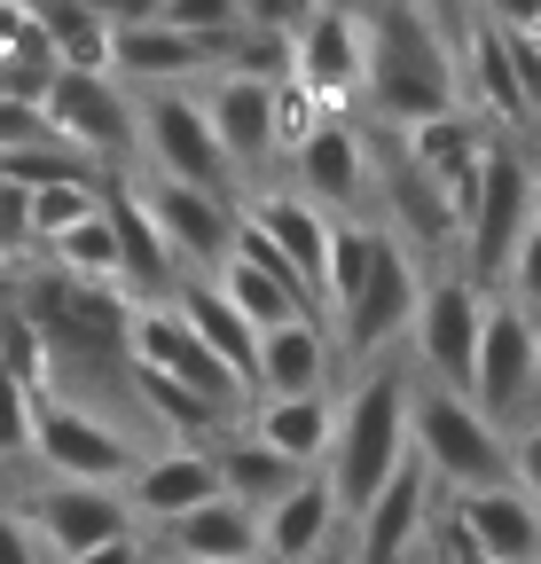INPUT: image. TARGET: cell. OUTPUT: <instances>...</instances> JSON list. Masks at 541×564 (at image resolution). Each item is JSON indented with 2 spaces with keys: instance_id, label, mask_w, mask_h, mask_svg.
Here are the masks:
<instances>
[{
  "instance_id": "6da1fadb",
  "label": "cell",
  "mask_w": 541,
  "mask_h": 564,
  "mask_svg": "<svg viewBox=\"0 0 541 564\" xmlns=\"http://www.w3.org/2000/svg\"><path fill=\"white\" fill-rule=\"evenodd\" d=\"M361 17V102L377 126H424L440 110H463L455 40L432 32L409 0H346Z\"/></svg>"
},
{
  "instance_id": "7a4b0ae2",
  "label": "cell",
  "mask_w": 541,
  "mask_h": 564,
  "mask_svg": "<svg viewBox=\"0 0 541 564\" xmlns=\"http://www.w3.org/2000/svg\"><path fill=\"white\" fill-rule=\"evenodd\" d=\"M409 384L416 377L400 361H369L354 377V392L337 400V432H329L322 478H329V494H337V510H346V518H361L385 494V478L409 463Z\"/></svg>"
},
{
  "instance_id": "3957f363",
  "label": "cell",
  "mask_w": 541,
  "mask_h": 564,
  "mask_svg": "<svg viewBox=\"0 0 541 564\" xmlns=\"http://www.w3.org/2000/svg\"><path fill=\"white\" fill-rule=\"evenodd\" d=\"M409 463L463 502L510 478V432L470 400V392H440V384H409Z\"/></svg>"
},
{
  "instance_id": "277c9868",
  "label": "cell",
  "mask_w": 541,
  "mask_h": 564,
  "mask_svg": "<svg viewBox=\"0 0 541 564\" xmlns=\"http://www.w3.org/2000/svg\"><path fill=\"white\" fill-rule=\"evenodd\" d=\"M32 463L63 486H126L133 463H142V440H133L118 415L47 384L40 408H32Z\"/></svg>"
},
{
  "instance_id": "5b68a950",
  "label": "cell",
  "mask_w": 541,
  "mask_h": 564,
  "mask_svg": "<svg viewBox=\"0 0 541 564\" xmlns=\"http://www.w3.org/2000/svg\"><path fill=\"white\" fill-rule=\"evenodd\" d=\"M533 212H541V158H526L518 141L495 133V150H487V165H479V196H470V212H463V243H455V251H470L463 274L479 282V291H495V282H502L518 236L533 228Z\"/></svg>"
},
{
  "instance_id": "8992f818",
  "label": "cell",
  "mask_w": 541,
  "mask_h": 564,
  "mask_svg": "<svg viewBox=\"0 0 541 564\" xmlns=\"http://www.w3.org/2000/svg\"><path fill=\"white\" fill-rule=\"evenodd\" d=\"M487 299L463 267L432 274L424 282V306H416V329H409V352H416V384H440V392H470V369H479V329H487Z\"/></svg>"
},
{
  "instance_id": "52a82bcc",
  "label": "cell",
  "mask_w": 541,
  "mask_h": 564,
  "mask_svg": "<svg viewBox=\"0 0 541 564\" xmlns=\"http://www.w3.org/2000/svg\"><path fill=\"white\" fill-rule=\"evenodd\" d=\"M416 306H424L416 243L392 236V220H385V243H377V267L361 282V299L337 314V352H354V361H392V345L416 329Z\"/></svg>"
},
{
  "instance_id": "ba28073f",
  "label": "cell",
  "mask_w": 541,
  "mask_h": 564,
  "mask_svg": "<svg viewBox=\"0 0 541 564\" xmlns=\"http://www.w3.org/2000/svg\"><path fill=\"white\" fill-rule=\"evenodd\" d=\"M126 369H133V377H165V384L196 392L220 423L251 408V400H244V384H236V377L213 361V352L188 337V322L173 314V299H165V306H133V314H126Z\"/></svg>"
},
{
  "instance_id": "9c48e42d",
  "label": "cell",
  "mask_w": 541,
  "mask_h": 564,
  "mask_svg": "<svg viewBox=\"0 0 541 564\" xmlns=\"http://www.w3.org/2000/svg\"><path fill=\"white\" fill-rule=\"evenodd\" d=\"M142 110V158L158 165V181H181V188H220V196H244L220 141H213V118H205V95L196 87H158V95H133Z\"/></svg>"
},
{
  "instance_id": "30bf717a",
  "label": "cell",
  "mask_w": 541,
  "mask_h": 564,
  "mask_svg": "<svg viewBox=\"0 0 541 564\" xmlns=\"http://www.w3.org/2000/svg\"><path fill=\"white\" fill-rule=\"evenodd\" d=\"M47 118L95 165H133L142 158V110H133V87H118L110 70H63L47 87Z\"/></svg>"
},
{
  "instance_id": "8fae6325",
  "label": "cell",
  "mask_w": 541,
  "mask_h": 564,
  "mask_svg": "<svg viewBox=\"0 0 541 564\" xmlns=\"http://www.w3.org/2000/svg\"><path fill=\"white\" fill-rule=\"evenodd\" d=\"M133 196L150 204V220H158V236H165V251H173L181 274H205V282L220 274V259L236 243V196L181 188V181H133Z\"/></svg>"
},
{
  "instance_id": "7c38bea8",
  "label": "cell",
  "mask_w": 541,
  "mask_h": 564,
  "mask_svg": "<svg viewBox=\"0 0 541 564\" xmlns=\"http://www.w3.org/2000/svg\"><path fill=\"white\" fill-rule=\"evenodd\" d=\"M291 173H299V196L322 204L329 220H369V188H377V158H369V133L354 118H322L299 150H291Z\"/></svg>"
},
{
  "instance_id": "4fadbf2b",
  "label": "cell",
  "mask_w": 541,
  "mask_h": 564,
  "mask_svg": "<svg viewBox=\"0 0 541 564\" xmlns=\"http://www.w3.org/2000/svg\"><path fill=\"white\" fill-rule=\"evenodd\" d=\"M541 392V337L533 314H518L510 299H487V329H479V369H470V400H479L502 432L526 415V400Z\"/></svg>"
},
{
  "instance_id": "5bb4252c",
  "label": "cell",
  "mask_w": 541,
  "mask_h": 564,
  "mask_svg": "<svg viewBox=\"0 0 541 564\" xmlns=\"http://www.w3.org/2000/svg\"><path fill=\"white\" fill-rule=\"evenodd\" d=\"M24 525L40 533L47 564H72V556H87V549H102L118 533H142L118 486H63V478H47L24 502Z\"/></svg>"
},
{
  "instance_id": "9a60e30c",
  "label": "cell",
  "mask_w": 541,
  "mask_h": 564,
  "mask_svg": "<svg viewBox=\"0 0 541 564\" xmlns=\"http://www.w3.org/2000/svg\"><path fill=\"white\" fill-rule=\"evenodd\" d=\"M432 518H440V486H432L416 463H400V470L385 478V494L354 518L346 556H354V564H424Z\"/></svg>"
},
{
  "instance_id": "2e32d148",
  "label": "cell",
  "mask_w": 541,
  "mask_h": 564,
  "mask_svg": "<svg viewBox=\"0 0 541 564\" xmlns=\"http://www.w3.org/2000/svg\"><path fill=\"white\" fill-rule=\"evenodd\" d=\"M291 79L329 110V118H346L361 102V17L346 9V0H322V9L299 24L291 40Z\"/></svg>"
},
{
  "instance_id": "e0dca14e",
  "label": "cell",
  "mask_w": 541,
  "mask_h": 564,
  "mask_svg": "<svg viewBox=\"0 0 541 564\" xmlns=\"http://www.w3.org/2000/svg\"><path fill=\"white\" fill-rule=\"evenodd\" d=\"M205 118H213V141H220V158H228V173H236V188L244 181H259L267 165H275L283 150H275V87L267 79H236V70H213L205 87Z\"/></svg>"
},
{
  "instance_id": "ac0fdd59",
  "label": "cell",
  "mask_w": 541,
  "mask_h": 564,
  "mask_svg": "<svg viewBox=\"0 0 541 564\" xmlns=\"http://www.w3.org/2000/svg\"><path fill=\"white\" fill-rule=\"evenodd\" d=\"M118 494H126V510H133V525H142V533H165L173 518H188L196 502H213V494H220L213 447H196V440L158 447V455L133 463V478H126Z\"/></svg>"
},
{
  "instance_id": "d6986e66",
  "label": "cell",
  "mask_w": 541,
  "mask_h": 564,
  "mask_svg": "<svg viewBox=\"0 0 541 564\" xmlns=\"http://www.w3.org/2000/svg\"><path fill=\"white\" fill-rule=\"evenodd\" d=\"M244 220L275 243V259L291 267V282L314 299V314H322V282H329V212L322 204H306L299 188L291 196H275V188H244Z\"/></svg>"
},
{
  "instance_id": "ffe728a7",
  "label": "cell",
  "mask_w": 541,
  "mask_h": 564,
  "mask_svg": "<svg viewBox=\"0 0 541 564\" xmlns=\"http://www.w3.org/2000/svg\"><path fill=\"white\" fill-rule=\"evenodd\" d=\"M110 79L133 87V95H158V87H196L213 79V47L173 32L165 17L158 24H133V32H110Z\"/></svg>"
},
{
  "instance_id": "44dd1931",
  "label": "cell",
  "mask_w": 541,
  "mask_h": 564,
  "mask_svg": "<svg viewBox=\"0 0 541 564\" xmlns=\"http://www.w3.org/2000/svg\"><path fill=\"white\" fill-rule=\"evenodd\" d=\"M102 212H110V228H118L126 299H133V306H165L188 274L173 267V251H165V236H158V220H150V204L133 196V181H102Z\"/></svg>"
},
{
  "instance_id": "7402d4cb",
  "label": "cell",
  "mask_w": 541,
  "mask_h": 564,
  "mask_svg": "<svg viewBox=\"0 0 541 564\" xmlns=\"http://www.w3.org/2000/svg\"><path fill=\"white\" fill-rule=\"evenodd\" d=\"M337 525H346V510H337L329 478L306 470L275 510H259V556L267 564H314L322 549H337Z\"/></svg>"
},
{
  "instance_id": "603a6c76",
  "label": "cell",
  "mask_w": 541,
  "mask_h": 564,
  "mask_svg": "<svg viewBox=\"0 0 541 564\" xmlns=\"http://www.w3.org/2000/svg\"><path fill=\"white\" fill-rule=\"evenodd\" d=\"M329 361L337 345L329 329L306 314V322H283V329H259V377H251V400H306V392H329Z\"/></svg>"
},
{
  "instance_id": "cb8c5ba5",
  "label": "cell",
  "mask_w": 541,
  "mask_h": 564,
  "mask_svg": "<svg viewBox=\"0 0 541 564\" xmlns=\"http://www.w3.org/2000/svg\"><path fill=\"white\" fill-rule=\"evenodd\" d=\"M150 549L173 556V564H236V556H259V510L213 494V502H196L188 518H173Z\"/></svg>"
},
{
  "instance_id": "d4e9b609",
  "label": "cell",
  "mask_w": 541,
  "mask_h": 564,
  "mask_svg": "<svg viewBox=\"0 0 541 564\" xmlns=\"http://www.w3.org/2000/svg\"><path fill=\"white\" fill-rule=\"evenodd\" d=\"M173 314L188 322V337L205 345L213 361H220V369L244 384V400H251V377H259V329H251V322H244V314H236L220 291H213L205 274H188L181 291H173Z\"/></svg>"
},
{
  "instance_id": "484cf974",
  "label": "cell",
  "mask_w": 541,
  "mask_h": 564,
  "mask_svg": "<svg viewBox=\"0 0 541 564\" xmlns=\"http://www.w3.org/2000/svg\"><path fill=\"white\" fill-rule=\"evenodd\" d=\"M447 510L463 518V533L479 541L487 564H533L541 556V510L526 502L510 478L487 486V494H463V502H447Z\"/></svg>"
},
{
  "instance_id": "4316f807",
  "label": "cell",
  "mask_w": 541,
  "mask_h": 564,
  "mask_svg": "<svg viewBox=\"0 0 541 564\" xmlns=\"http://www.w3.org/2000/svg\"><path fill=\"white\" fill-rule=\"evenodd\" d=\"M244 432L283 455L291 470H322L329 463V432H337V400L329 392H306V400H251V423Z\"/></svg>"
},
{
  "instance_id": "83f0119b",
  "label": "cell",
  "mask_w": 541,
  "mask_h": 564,
  "mask_svg": "<svg viewBox=\"0 0 541 564\" xmlns=\"http://www.w3.org/2000/svg\"><path fill=\"white\" fill-rule=\"evenodd\" d=\"M213 291L251 322V329H283V322H306L314 306H306V291H291V282L283 274H267V267H251V259H220V274H213ZM322 322V314H314Z\"/></svg>"
},
{
  "instance_id": "f1b7e54d",
  "label": "cell",
  "mask_w": 541,
  "mask_h": 564,
  "mask_svg": "<svg viewBox=\"0 0 541 564\" xmlns=\"http://www.w3.org/2000/svg\"><path fill=\"white\" fill-rule=\"evenodd\" d=\"M213 470H220V494H228V502H244V510H275L283 494L306 478V470H291L283 455H267L251 432H228V447H213Z\"/></svg>"
},
{
  "instance_id": "f546056e",
  "label": "cell",
  "mask_w": 541,
  "mask_h": 564,
  "mask_svg": "<svg viewBox=\"0 0 541 564\" xmlns=\"http://www.w3.org/2000/svg\"><path fill=\"white\" fill-rule=\"evenodd\" d=\"M47 251V267L55 274H72V282H87V291H118L126 299V267H118V228H110V212L95 204L79 228H63L55 243H40Z\"/></svg>"
},
{
  "instance_id": "4dcf8cb0",
  "label": "cell",
  "mask_w": 541,
  "mask_h": 564,
  "mask_svg": "<svg viewBox=\"0 0 541 564\" xmlns=\"http://www.w3.org/2000/svg\"><path fill=\"white\" fill-rule=\"evenodd\" d=\"M385 220H329V282H322V314H346L361 299V282L377 267Z\"/></svg>"
},
{
  "instance_id": "1f68e13d",
  "label": "cell",
  "mask_w": 541,
  "mask_h": 564,
  "mask_svg": "<svg viewBox=\"0 0 541 564\" xmlns=\"http://www.w3.org/2000/svg\"><path fill=\"white\" fill-rule=\"evenodd\" d=\"M24 9L47 32V47H55L63 70H110V32L79 9V0H24Z\"/></svg>"
},
{
  "instance_id": "d6a6232c",
  "label": "cell",
  "mask_w": 541,
  "mask_h": 564,
  "mask_svg": "<svg viewBox=\"0 0 541 564\" xmlns=\"http://www.w3.org/2000/svg\"><path fill=\"white\" fill-rule=\"evenodd\" d=\"M55 79H63V63H55L47 32L24 24V40L0 55V102H40V110H47V87H55Z\"/></svg>"
},
{
  "instance_id": "836d02e7",
  "label": "cell",
  "mask_w": 541,
  "mask_h": 564,
  "mask_svg": "<svg viewBox=\"0 0 541 564\" xmlns=\"http://www.w3.org/2000/svg\"><path fill=\"white\" fill-rule=\"evenodd\" d=\"M95 204H102V181H63V188H32V251H40V243H55L63 228H79Z\"/></svg>"
},
{
  "instance_id": "e575fe53",
  "label": "cell",
  "mask_w": 541,
  "mask_h": 564,
  "mask_svg": "<svg viewBox=\"0 0 541 564\" xmlns=\"http://www.w3.org/2000/svg\"><path fill=\"white\" fill-rule=\"evenodd\" d=\"M495 291H502L518 314H533V322H541V212H533V228L518 236V251H510V267H502Z\"/></svg>"
},
{
  "instance_id": "d590c367",
  "label": "cell",
  "mask_w": 541,
  "mask_h": 564,
  "mask_svg": "<svg viewBox=\"0 0 541 564\" xmlns=\"http://www.w3.org/2000/svg\"><path fill=\"white\" fill-rule=\"evenodd\" d=\"M173 32H188V40H228V32H244V9H236V0H165V9H158Z\"/></svg>"
},
{
  "instance_id": "8d00e7d4",
  "label": "cell",
  "mask_w": 541,
  "mask_h": 564,
  "mask_svg": "<svg viewBox=\"0 0 541 564\" xmlns=\"http://www.w3.org/2000/svg\"><path fill=\"white\" fill-rule=\"evenodd\" d=\"M32 259V196L0 181V267H17Z\"/></svg>"
},
{
  "instance_id": "74e56055",
  "label": "cell",
  "mask_w": 541,
  "mask_h": 564,
  "mask_svg": "<svg viewBox=\"0 0 541 564\" xmlns=\"http://www.w3.org/2000/svg\"><path fill=\"white\" fill-rule=\"evenodd\" d=\"M251 32H275V40H299V24L322 9V0H236Z\"/></svg>"
},
{
  "instance_id": "f35d334b",
  "label": "cell",
  "mask_w": 541,
  "mask_h": 564,
  "mask_svg": "<svg viewBox=\"0 0 541 564\" xmlns=\"http://www.w3.org/2000/svg\"><path fill=\"white\" fill-rule=\"evenodd\" d=\"M510 486H518L526 502L541 510V415H533V423H518V432H510Z\"/></svg>"
},
{
  "instance_id": "ab89813d",
  "label": "cell",
  "mask_w": 541,
  "mask_h": 564,
  "mask_svg": "<svg viewBox=\"0 0 541 564\" xmlns=\"http://www.w3.org/2000/svg\"><path fill=\"white\" fill-rule=\"evenodd\" d=\"M32 141H63L40 102H0V150H32Z\"/></svg>"
},
{
  "instance_id": "60d3db41",
  "label": "cell",
  "mask_w": 541,
  "mask_h": 564,
  "mask_svg": "<svg viewBox=\"0 0 541 564\" xmlns=\"http://www.w3.org/2000/svg\"><path fill=\"white\" fill-rule=\"evenodd\" d=\"M479 24L518 32V40H541V0H479Z\"/></svg>"
},
{
  "instance_id": "b9f144b4",
  "label": "cell",
  "mask_w": 541,
  "mask_h": 564,
  "mask_svg": "<svg viewBox=\"0 0 541 564\" xmlns=\"http://www.w3.org/2000/svg\"><path fill=\"white\" fill-rule=\"evenodd\" d=\"M79 9H87L102 32H133V24H158L165 0H79Z\"/></svg>"
},
{
  "instance_id": "7bdbcfd3",
  "label": "cell",
  "mask_w": 541,
  "mask_h": 564,
  "mask_svg": "<svg viewBox=\"0 0 541 564\" xmlns=\"http://www.w3.org/2000/svg\"><path fill=\"white\" fill-rule=\"evenodd\" d=\"M0 564H47V549L24 525V510H0Z\"/></svg>"
},
{
  "instance_id": "ee69618b",
  "label": "cell",
  "mask_w": 541,
  "mask_h": 564,
  "mask_svg": "<svg viewBox=\"0 0 541 564\" xmlns=\"http://www.w3.org/2000/svg\"><path fill=\"white\" fill-rule=\"evenodd\" d=\"M409 9H416L432 32H447V40H463L470 24H479V0H409Z\"/></svg>"
},
{
  "instance_id": "f6af8a7d",
  "label": "cell",
  "mask_w": 541,
  "mask_h": 564,
  "mask_svg": "<svg viewBox=\"0 0 541 564\" xmlns=\"http://www.w3.org/2000/svg\"><path fill=\"white\" fill-rule=\"evenodd\" d=\"M72 564H158V549H150V533H118V541H102V549H87Z\"/></svg>"
},
{
  "instance_id": "bcb514c9",
  "label": "cell",
  "mask_w": 541,
  "mask_h": 564,
  "mask_svg": "<svg viewBox=\"0 0 541 564\" xmlns=\"http://www.w3.org/2000/svg\"><path fill=\"white\" fill-rule=\"evenodd\" d=\"M24 24H32V9H24V0H0V55H9V47L24 40Z\"/></svg>"
},
{
  "instance_id": "7dc6e473",
  "label": "cell",
  "mask_w": 541,
  "mask_h": 564,
  "mask_svg": "<svg viewBox=\"0 0 541 564\" xmlns=\"http://www.w3.org/2000/svg\"><path fill=\"white\" fill-rule=\"evenodd\" d=\"M314 564H354V556H346V549H322V556H314Z\"/></svg>"
},
{
  "instance_id": "c3c4849f",
  "label": "cell",
  "mask_w": 541,
  "mask_h": 564,
  "mask_svg": "<svg viewBox=\"0 0 541 564\" xmlns=\"http://www.w3.org/2000/svg\"><path fill=\"white\" fill-rule=\"evenodd\" d=\"M158 564H173V556H158ZM236 564H267V556H236Z\"/></svg>"
},
{
  "instance_id": "681fc988",
  "label": "cell",
  "mask_w": 541,
  "mask_h": 564,
  "mask_svg": "<svg viewBox=\"0 0 541 564\" xmlns=\"http://www.w3.org/2000/svg\"><path fill=\"white\" fill-rule=\"evenodd\" d=\"M533 337H541V322H533Z\"/></svg>"
},
{
  "instance_id": "f907efd6",
  "label": "cell",
  "mask_w": 541,
  "mask_h": 564,
  "mask_svg": "<svg viewBox=\"0 0 541 564\" xmlns=\"http://www.w3.org/2000/svg\"><path fill=\"white\" fill-rule=\"evenodd\" d=\"M533 564H541V556H533Z\"/></svg>"
}]
</instances>
